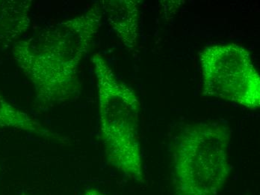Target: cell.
I'll return each mask as SVG.
<instances>
[{"mask_svg":"<svg viewBox=\"0 0 260 195\" xmlns=\"http://www.w3.org/2000/svg\"><path fill=\"white\" fill-rule=\"evenodd\" d=\"M91 60L99 98L101 137L108 162L128 178L143 182L139 98L131 87L117 78L100 53H95Z\"/></svg>","mask_w":260,"mask_h":195,"instance_id":"obj_2","label":"cell"},{"mask_svg":"<svg viewBox=\"0 0 260 195\" xmlns=\"http://www.w3.org/2000/svg\"><path fill=\"white\" fill-rule=\"evenodd\" d=\"M231 134L221 122L185 127L174 147L176 195H218L231 174Z\"/></svg>","mask_w":260,"mask_h":195,"instance_id":"obj_3","label":"cell"},{"mask_svg":"<svg viewBox=\"0 0 260 195\" xmlns=\"http://www.w3.org/2000/svg\"><path fill=\"white\" fill-rule=\"evenodd\" d=\"M83 195H106L102 191H98L96 189H89L87 190Z\"/></svg>","mask_w":260,"mask_h":195,"instance_id":"obj_8","label":"cell"},{"mask_svg":"<svg viewBox=\"0 0 260 195\" xmlns=\"http://www.w3.org/2000/svg\"><path fill=\"white\" fill-rule=\"evenodd\" d=\"M139 1L112 0L101 2L104 15L125 47L137 46L139 36Z\"/></svg>","mask_w":260,"mask_h":195,"instance_id":"obj_5","label":"cell"},{"mask_svg":"<svg viewBox=\"0 0 260 195\" xmlns=\"http://www.w3.org/2000/svg\"><path fill=\"white\" fill-rule=\"evenodd\" d=\"M202 94L256 110L260 106V77L250 53L236 44H215L200 55Z\"/></svg>","mask_w":260,"mask_h":195,"instance_id":"obj_4","label":"cell"},{"mask_svg":"<svg viewBox=\"0 0 260 195\" xmlns=\"http://www.w3.org/2000/svg\"><path fill=\"white\" fill-rule=\"evenodd\" d=\"M103 17L101 3H96L81 15L14 43V60L32 83L40 104L58 105L80 93L79 65Z\"/></svg>","mask_w":260,"mask_h":195,"instance_id":"obj_1","label":"cell"},{"mask_svg":"<svg viewBox=\"0 0 260 195\" xmlns=\"http://www.w3.org/2000/svg\"><path fill=\"white\" fill-rule=\"evenodd\" d=\"M7 128L30 131L47 138L61 139L59 135L44 128L36 119L14 107L0 93V129Z\"/></svg>","mask_w":260,"mask_h":195,"instance_id":"obj_7","label":"cell"},{"mask_svg":"<svg viewBox=\"0 0 260 195\" xmlns=\"http://www.w3.org/2000/svg\"><path fill=\"white\" fill-rule=\"evenodd\" d=\"M32 1L0 0V44L15 42L28 30Z\"/></svg>","mask_w":260,"mask_h":195,"instance_id":"obj_6","label":"cell"}]
</instances>
